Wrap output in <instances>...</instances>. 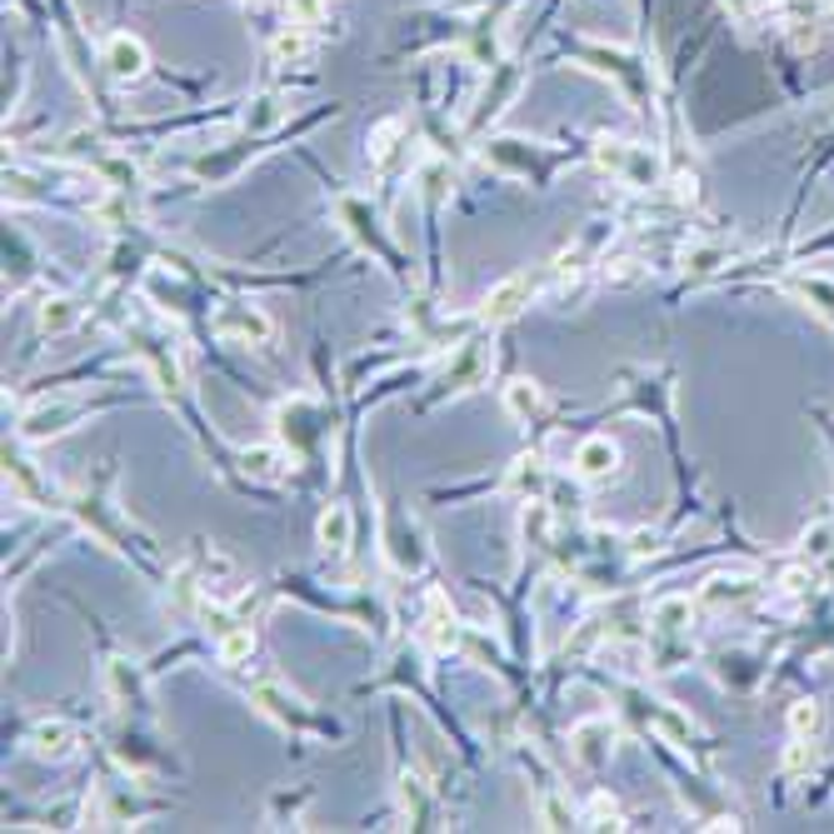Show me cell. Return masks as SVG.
Instances as JSON below:
<instances>
[{
    "instance_id": "obj_3",
    "label": "cell",
    "mask_w": 834,
    "mask_h": 834,
    "mask_svg": "<svg viewBox=\"0 0 834 834\" xmlns=\"http://www.w3.org/2000/svg\"><path fill=\"white\" fill-rule=\"evenodd\" d=\"M210 330H216L220 340H240V345H271V336H275L271 315L255 310V305H220V310L210 315Z\"/></svg>"
},
{
    "instance_id": "obj_13",
    "label": "cell",
    "mask_w": 834,
    "mask_h": 834,
    "mask_svg": "<svg viewBox=\"0 0 834 834\" xmlns=\"http://www.w3.org/2000/svg\"><path fill=\"white\" fill-rule=\"evenodd\" d=\"M315 535H320V545H326L330 555L350 550V509L345 505H330L326 515H320V525H315Z\"/></svg>"
},
{
    "instance_id": "obj_10",
    "label": "cell",
    "mask_w": 834,
    "mask_h": 834,
    "mask_svg": "<svg viewBox=\"0 0 834 834\" xmlns=\"http://www.w3.org/2000/svg\"><path fill=\"white\" fill-rule=\"evenodd\" d=\"M485 370H490V350H485V340H470V345L456 355V365L445 370V385H450V391H470V385H475V380L485 375Z\"/></svg>"
},
{
    "instance_id": "obj_20",
    "label": "cell",
    "mask_w": 834,
    "mask_h": 834,
    "mask_svg": "<svg viewBox=\"0 0 834 834\" xmlns=\"http://www.w3.org/2000/svg\"><path fill=\"white\" fill-rule=\"evenodd\" d=\"M405 135V120H380L375 135H370V161H385L395 151V141Z\"/></svg>"
},
{
    "instance_id": "obj_7",
    "label": "cell",
    "mask_w": 834,
    "mask_h": 834,
    "mask_svg": "<svg viewBox=\"0 0 834 834\" xmlns=\"http://www.w3.org/2000/svg\"><path fill=\"white\" fill-rule=\"evenodd\" d=\"M76 415H80L76 400H45V405H35V410L21 415V435L25 440H51V435H61L66 420H76Z\"/></svg>"
},
{
    "instance_id": "obj_14",
    "label": "cell",
    "mask_w": 834,
    "mask_h": 834,
    "mask_svg": "<svg viewBox=\"0 0 834 834\" xmlns=\"http://www.w3.org/2000/svg\"><path fill=\"white\" fill-rule=\"evenodd\" d=\"M505 405H509L515 420H535V415L545 410V391L535 385V380H515V385L505 391Z\"/></svg>"
},
{
    "instance_id": "obj_5",
    "label": "cell",
    "mask_w": 834,
    "mask_h": 834,
    "mask_svg": "<svg viewBox=\"0 0 834 834\" xmlns=\"http://www.w3.org/2000/svg\"><path fill=\"white\" fill-rule=\"evenodd\" d=\"M100 66H106V76H110V80L131 86V80H141L145 70H151V51H145L141 35L116 31V35L106 41V51H100Z\"/></svg>"
},
{
    "instance_id": "obj_4",
    "label": "cell",
    "mask_w": 834,
    "mask_h": 834,
    "mask_svg": "<svg viewBox=\"0 0 834 834\" xmlns=\"http://www.w3.org/2000/svg\"><path fill=\"white\" fill-rule=\"evenodd\" d=\"M520 86H525V70L515 66V61H495L490 66V80H485V90H480V100H475V110H470V125H485V120H495L500 110L509 106V100L520 96Z\"/></svg>"
},
{
    "instance_id": "obj_22",
    "label": "cell",
    "mask_w": 834,
    "mask_h": 834,
    "mask_svg": "<svg viewBox=\"0 0 834 834\" xmlns=\"http://www.w3.org/2000/svg\"><path fill=\"white\" fill-rule=\"evenodd\" d=\"M790 729H794V735H804V739L820 735V704H814V700L794 704V710H790Z\"/></svg>"
},
{
    "instance_id": "obj_15",
    "label": "cell",
    "mask_w": 834,
    "mask_h": 834,
    "mask_svg": "<svg viewBox=\"0 0 834 834\" xmlns=\"http://www.w3.org/2000/svg\"><path fill=\"white\" fill-rule=\"evenodd\" d=\"M749 595H755V585H749L745 574H715V580L700 590L704 605H725V600L735 605V600H749Z\"/></svg>"
},
{
    "instance_id": "obj_12",
    "label": "cell",
    "mask_w": 834,
    "mask_h": 834,
    "mask_svg": "<svg viewBox=\"0 0 834 834\" xmlns=\"http://www.w3.org/2000/svg\"><path fill=\"white\" fill-rule=\"evenodd\" d=\"M70 725L66 720H41V725L31 729V745H35V755H51V759H61V755H70Z\"/></svg>"
},
{
    "instance_id": "obj_24",
    "label": "cell",
    "mask_w": 834,
    "mask_h": 834,
    "mask_svg": "<svg viewBox=\"0 0 834 834\" xmlns=\"http://www.w3.org/2000/svg\"><path fill=\"white\" fill-rule=\"evenodd\" d=\"M794 290H800L804 300H810V295H814V300H820V310H824V315H834V285H830V281H820V275H810V281H794Z\"/></svg>"
},
{
    "instance_id": "obj_1",
    "label": "cell",
    "mask_w": 834,
    "mask_h": 834,
    "mask_svg": "<svg viewBox=\"0 0 834 834\" xmlns=\"http://www.w3.org/2000/svg\"><path fill=\"white\" fill-rule=\"evenodd\" d=\"M574 55L590 61V70L615 80L629 100H645V66H639L629 51H610V45H600V41H574Z\"/></svg>"
},
{
    "instance_id": "obj_23",
    "label": "cell",
    "mask_w": 834,
    "mask_h": 834,
    "mask_svg": "<svg viewBox=\"0 0 834 834\" xmlns=\"http://www.w3.org/2000/svg\"><path fill=\"white\" fill-rule=\"evenodd\" d=\"M250 650H255V635H250V629H230V635L220 639V660H226V665L245 660Z\"/></svg>"
},
{
    "instance_id": "obj_21",
    "label": "cell",
    "mask_w": 834,
    "mask_h": 834,
    "mask_svg": "<svg viewBox=\"0 0 834 834\" xmlns=\"http://www.w3.org/2000/svg\"><path fill=\"white\" fill-rule=\"evenodd\" d=\"M281 465H285L281 450H245V470L255 480H275V475H281Z\"/></svg>"
},
{
    "instance_id": "obj_16",
    "label": "cell",
    "mask_w": 834,
    "mask_h": 834,
    "mask_svg": "<svg viewBox=\"0 0 834 834\" xmlns=\"http://www.w3.org/2000/svg\"><path fill=\"white\" fill-rule=\"evenodd\" d=\"M80 320V305L66 300V295H55V300L41 305V330H51V336H61V330H70Z\"/></svg>"
},
{
    "instance_id": "obj_6",
    "label": "cell",
    "mask_w": 834,
    "mask_h": 834,
    "mask_svg": "<svg viewBox=\"0 0 834 834\" xmlns=\"http://www.w3.org/2000/svg\"><path fill=\"white\" fill-rule=\"evenodd\" d=\"M570 749L585 769H600L610 759V749H615V725H610V720H585V725H574Z\"/></svg>"
},
{
    "instance_id": "obj_9",
    "label": "cell",
    "mask_w": 834,
    "mask_h": 834,
    "mask_svg": "<svg viewBox=\"0 0 834 834\" xmlns=\"http://www.w3.org/2000/svg\"><path fill=\"white\" fill-rule=\"evenodd\" d=\"M530 295H535L530 275H515V281L495 285V290L485 295V320H490V326H500V320H509V315H520L525 305H530Z\"/></svg>"
},
{
    "instance_id": "obj_11",
    "label": "cell",
    "mask_w": 834,
    "mask_h": 834,
    "mask_svg": "<svg viewBox=\"0 0 834 834\" xmlns=\"http://www.w3.org/2000/svg\"><path fill=\"white\" fill-rule=\"evenodd\" d=\"M271 55H275V66H300V61H310V31L285 21V31L271 41Z\"/></svg>"
},
{
    "instance_id": "obj_2",
    "label": "cell",
    "mask_w": 834,
    "mask_h": 834,
    "mask_svg": "<svg viewBox=\"0 0 834 834\" xmlns=\"http://www.w3.org/2000/svg\"><path fill=\"white\" fill-rule=\"evenodd\" d=\"M595 161L605 165L610 175H619L625 185H655V180H660V161H655L645 145H629V141H610V135H600V141H595Z\"/></svg>"
},
{
    "instance_id": "obj_17",
    "label": "cell",
    "mask_w": 834,
    "mask_h": 834,
    "mask_svg": "<svg viewBox=\"0 0 834 834\" xmlns=\"http://www.w3.org/2000/svg\"><path fill=\"white\" fill-rule=\"evenodd\" d=\"M281 120H285L281 96H261V100H255V110H245V131L250 135H265V131H275Z\"/></svg>"
},
{
    "instance_id": "obj_18",
    "label": "cell",
    "mask_w": 834,
    "mask_h": 834,
    "mask_svg": "<svg viewBox=\"0 0 834 834\" xmlns=\"http://www.w3.org/2000/svg\"><path fill=\"white\" fill-rule=\"evenodd\" d=\"M326 15H330L326 0H285V21L300 25V31H320Z\"/></svg>"
},
{
    "instance_id": "obj_25",
    "label": "cell",
    "mask_w": 834,
    "mask_h": 834,
    "mask_svg": "<svg viewBox=\"0 0 834 834\" xmlns=\"http://www.w3.org/2000/svg\"><path fill=\"white\" fill-rule=\"evenodd\" d=\"M590 820H610L619 830V804L610 800V794H595V800H590Z\"/></svg>"
},
{
    "instance_id": "obj_8",
    "label": "cell",
    "mask_w": 834,
    "mask_h": 834,
    "mask_svg": "<svg viewBox=\"0 0 834 834\" xmlns=\"http://www.w3.org/2000/svg\"><path fill=\"white\" fill-rule=\"evenodd\" d=\"M619 470V445L605 435H590L580 450H574V475L580 480H610Z\"/></svg>"
},
{
    "instance_id": "obj_19",
    "label": "cell",
    "mask_w": 834,
    "mask_h": 834,
    "mask_svg": "<svg viewBox=\"0 0 834 834\" xmlns=\"http://www.w3.org/2000/svg\"><path fill=\"white\" fill-rule=\"evenodd\" d=\"M655 625H660V635H680L684 625H690V600H660L655 605Z\"/></svg>"
}]
</instances>
